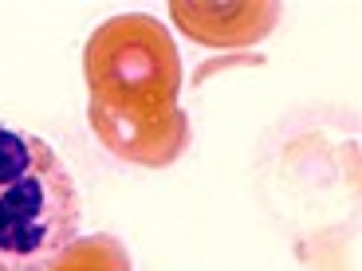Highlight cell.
<instances>
[{
	"label": "cell",
	"instance_id": "6da1fadb",
	"mask_svg": "<svg viewBox=\"0 0 362 271\" xmlns=\"http://www.w3.org/2000/svg\"><path fill=\"white\" fill-rule=\"evenodd\" d=\"M79 236V189L36 134L0 126V271H47Z\"/></svg>",
	"mask_w": 362,
	"mask_h": 271
},
{
	"label": "cell",
	"instance_id": "7a4b0ae2",
	"mask_svg": "<svg viewBox=\"0 0 362 271\" xmlns=\"http://www.w3.org/2000/svg\"><path fill=\"white\" fill-rule=\"evenodd\" d=\"M90 99L134 114H170L181 95V55L165 24L142 12L103 20L83 52Z\"/></svg>",
	"mask_w": 362,
	"mask_h": 271
},
{
	"label": "cell",
	"instance_id": "3957f363",
	"mask_svg": "<svg viewBox=\"0 0 362 271\" xmlns=\"http://www.w3.org/2000/svg\"><path fill=\"white\" fill-rule=\"evenodd\" d=\"M87 122L103 145L118 162L146 165V169H162L173 165L185 145H189V114L170 110V114H134V110H118L107 102L90 99Z\"/></svg>",
	"mask_w": 362,
	"mask_h": 271
},
{
	"label": "cell",
	"instance_id": "277c9868",
	"mask_svg": "<svg viewBox=\"0 0 362 271\" xmlns=\"http://www.w3.org/2000/svg\"><path fill=\"white\" fill-rule=\"evenodd\" d=\"M170 16L189 40L205 47H252L268 36L280 4L272 0H173Z\"/></svg>",
	"mask_w": 362,
	"mask_h": 271
},
{
	"label": "cell",
	"instance_id": "5b68a950",
	"mask_svg": "<svg viewBox=\"0 0 362 271\" xmlns=\"http://www.w3.org/2000/svg\"><path fill=\"white\" fill-rule=\"evenodd\" d=\"M47 271H130V255L115 236H75L64 252L47 263Z\"/></svg>",
	"mask_w": 362,
	"mask_h": 271
},
{
	"label": "cell",
	"instance_id": "8992f818",
	"mask_svg": "<svg viewBox=\"0 0 362 271\" xmlns=\"http://www.w3.org/2000/svg\"><path fill=\"white\" fill-rule=\"evenodd\" d=\"M233 64H260V59H252V55H228V59H213V64H205L197 71V83H205L213 71H225V67H233Z\"/></svg>",
	"mask_w": 362,
	"mask_h": 271
}]
</instances>
